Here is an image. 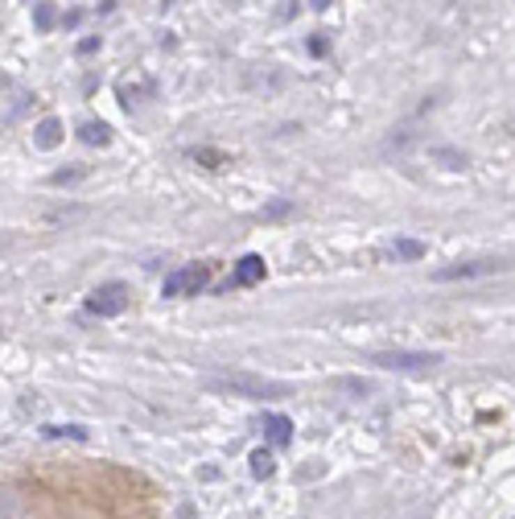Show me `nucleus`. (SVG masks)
Masks as SVG:
<instances>
[{"mask_svg":"<svg viewBox=\"0 0 515 519\" xmlns=\"http://www.w3.org/2000/svg\"><path fill=\"white\" fill-rule=\"evenodd\" d=\"M206 384H210L215 391L252 396V400H281V396H289V384H281V379H264V375H252V371H223V375H210Z\"/></svg>","mask_w":515,"mask_h":519,"instance_id":"f257e3e1","label":"nucleus"},{"mask_svg":"<svg viewBox=\"0 0 515 519\" xmlns=\"http://www.w3.org/2000/svg\"><path fill=\"white\" fill-rule=\"evenodd\" d=\"M371 367H383V371H433L441 367V354H424V350H375Z\"/></svg>","mask_w":515,"mask_h":519,"instance_id":"f03ea898","label":"nucleus"},{"mask_svg":"<svg viewBox=\"0 0 515 519\" xmlns=\"http://www.w3.org/2000/svg\"><path fill=\"white\" fill-rule=\"evenodd\" d=\"M206 285H210V268H206V264H186V268H178V272L165 276L161 293H165V297H190V293H198V289H206Z\"/></svg>","mask_w":515,"mask_h":519,"instance_id":"7ed1b4c3","label":"nucleus"},{"mask_svg":"<svg viewBox=\"0 0 515 519\" xmlns=\"http://www.w3.org/2000/svg\"><path fill=\"white\" fill-rule=\"evenodd\" d=\"M132 301V293H128V285H120V280H112V285H99L91 297H87V309L99 313V317H116V313H124Z\"/></svg>","mask_w":515,"mask_h":519,"instance_id":"20e7f679","label":"nucleus"},{"mask_svg":"<svg viewBox=\"0 0 515 519\" xmlns=\"http://www.w3.org/2000/svg\"><path fill=\"white\" fill-rule=\"evenodd\" d=\"M491 272H507V260H466V264H449L437 268L433 280H474V276H491Z\"/></svg>","mask_w":515,"mask_h":519,"instance_id":"39448f33","label":"nucleus"},{"mask_svg":"<svg viewBox=\"0 0 515 519\" xmlns=\"http://www.w3.org/2000/svg\"><path fill=\"white\" fill-rule=\"evenodd\" d=\"M264 260L260 256H243L239 264H235V272H231V280H227V289H247V285H260L264 280Z\"/></svg>","mask_w":515,"mask_h":519,"instance_id":"423d86ee","label":"nucleus"},{"mask_svg":"<svg viewBox=\"0 0 515 519\" xmlns=\"http://www.w3.org/2000/svg\"><path fill=\"white\" fill-rule=\"evenodd\" d=\"M260 425H264V433H268L277 445H289V437H293V421H289V416H281V412H264Z\"/></svg>","mask_w":515,"mask_h":519,"instance_id":"0eeeda50","label":"nucleus"},{"mask_svg":"<svg viewBox=\"0 0 515 519\" xmlns=\"http://www.w3.org/2000/svg\"><path fill=\"white\" fill-rule=\"evenodd\" d=\"M33 140H38V149H54V144L62 140V120L46 116V120L38 124V132H33Z\"/></svg>","mask_w":515,"mask_h":519,"instance_id":"6e6552de","label":"nucleus"},{"mask_svg":"<svg viewBox=\"0 0 515 519\" xmlns=\"http://www.w3.org/2000/svg\"><path fill=\"white\" fill-rule=\"evenodd\" d=\"M429 157H433L437 165H445V170H466V153H462V149H445V144H437V149H429Z\"/></svg>","mask_w":515,"mask_h":519,"instance_id":"1a4fd4ad","label":"nucleus"},{"mask_svg":"<svg viewBox=\"0 0 515 519\" xmlns=\"http://www.w3.org/2000/svg\"><path fill=\"white\" fill-rule=\"evenodd\" d=\"M387 256H392V260H421L424 256V243H421V239H396V243L387 248Z\"/></svg>","mask_w":515,"mask_h":519,"instance_id":"9d476101","label":"nucleus"},{"mask_svg":"<svg viewBox=\"0 0 515 519\" xmlns=\"http://www.w3.org/2000/svg\"><path fill=\"white\" fill-rule=\"evenodd\" d=\"M272 470H277L272 453H268V449H256V453H252V474H256V478H272Z\"/></svg>","mask_w":515,"mask_h":519,"instance_id":"9b49d317","label":"nucleus"},{"mask_svg":"<svg viewBox=\"0 0 515 519\" xmlns=\"http://www.w3.org/2000/svg\"><path fill=\"white\" fill-rule=\"evenodd\" d=\"M42 437H70V441H87V429L83 425H46Z\"/></svg>","mask_w":515,"mask_h":519,"instance_id":"f8f14e48","label":"nucleus"},{"mask_svg":"<svg viewBox=\"0 0 515 519\" xmlns=\"http://www.w3.org/2000/svg\"><path fill=\"white\" fill-rule=\"evenodd\" d=\"M79 136H83L87 144H107V140H112V128H107V124H83Z\"/></svg>","mask_w":515,"mask_h":519,"instance_id":"ddd939ff","label":"nucleus"},{"mask_svg":"<svg viewBox=\"0 0 515 519\" xmlns=\"http://www.w3.org/2000/svg\"><path fill=\"white\" fill-rule=\"evenodd\" d=\"M54 21H58L54 4H38V29H54Z\"/></svg>","mask_w":515,"mask_h":519,"instance_id":"4468645a","label":"nucleus"},{"mask_svg":"<svg viewBox=\"0 0 515 519\" xmlns=\"http://www.w3.org/2000/svg\"><path fill=\"white\" fill-rule=\"evenodd\" d=\"M79 177H83V165H70L66 173H54L49 181H54V186H66V181H79Z\"/></svg>","mask_w":515,"mask_h":519,"instance_id":"2eb2a0df","label":"nucleus"},{"mask_svg":"<svg viewBox=\"0 0 515 519\" xmlns=\"http://www.w3.org/2000/svg\"><path fill=\"white\" fill-rule=\"evenodd\" d=\"M99 50V38H87V42H79V54H95Z\"/></svg>","mask_w":515,"mask_h":519,"instance_id":"dca6fc26","label":"nucleus"},{"mask_svg":"<svg viewBox=\"0 0 515 519\" xmlns=\"http://www.w3.org/2000/svg\"><path fill=\"white\" fill-rule=\"evenodd\" d=\"M289 215V202H277V206H268V218H281Z\"/></svg>","mask_w":515,"mask_h":519,"instance_id":"f3484780","label":"nucleus"},{"mask_svg":"<svg viewBox=\"0 0 515 519\" xmlns=\"http://www.w3.org/2000/svg\"><path fill=\"white\" fill-rule=\"evenodd\" d=\"M326 4H330V0H314V8H326Z\"/></svg>","mask_w":515,"mask_h":519,"instance_id":"a211bd4d","label":"nucleus"}]
</instances>
